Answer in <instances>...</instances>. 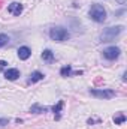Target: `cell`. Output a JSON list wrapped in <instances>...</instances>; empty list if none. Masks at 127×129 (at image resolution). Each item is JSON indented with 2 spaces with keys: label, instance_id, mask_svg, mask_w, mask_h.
<instances>
[{
  "label": "cell",
  "instance_id": "ac0fdd59",
  "mask_svg": "<svg viewBox=\"0 0 127 129\" xmlns=\"http://www.w3.org/2000/svg\"><path fill=\"white\" fill-rule=\"evenodd\" d=\"M117 2H118V3H120V5H124V3H126L127 0H117Z\"/></svg>",
  "mask_w": 127,
  "mask_h": 129
},
{
  "label": "cell",
  "instance_id": "8fae6325",
  "mask_svg": "<svg viewBox=\"0 0 127 129\" xmlns=\"http://www.w3.org/2000/svg\"><path fill=\"white\" fill-rule=\"evenodd\" d=\"M63 105H64L63 101H58V102H57V105H54V107H52V111H54V114H55V120H58V119H60V111H61Z\"/></svg>",
  "mask_w": 127,
  "mask_h": 129
},
{
  "label": "cell",
  "instance_id": "4fadbf2b",
  "mask_svg": "<svg viewBox=\"0 0 127 129\" xmlns=\"http://www.w3.org/2000/svg\"><path fill=\"white\" fill-rule=\"evenodd\" d=\"M60 74H61V77H69V75H72V74H75V72H72V66L67 64V66H63V68L60 69Z\"/></svg>",
  "mask_w": 127,
  "mask_h": 129
},
{
  "label": "cell",
  "instance_id": "9c48e42d",
  "mask_svg": "<svg viewBox=\"0 0 127 129\" xmlns=\"http://www.w3.org/2000/svg\"><path fill=\"white\" fill-rule=\"evenodd\" d=\"M42 59H43V62H46V63H52V62H54V53H52L51 50H43Z\"/></svg>",
  "mask_w": 127,
  "mask_h": 129
},
{
  "label": "cell",
  "instance_id": "52a82bcc",
  "mask_svg": "<svg viewBox=\"0 0 127 129\" xmlns=\"http://www.w3.org/2000/svg\"><path fill=\"white\" fill-rule=\"evenodd\" d=\"M18 77H20V71L17 68H11V69L5 71V78L9 80V81H15Z\"/></svg>",
  "mask_w": 127,
  "mask_h": 129
},
{
  "label": "cell",
  "instance_id": "5b68a950",
  "mask_svg": "<svg viewBox=\"0 0 127 129\" xmlns=\"http://www.w3.org/2000/svg\"><path fill=\"white\" fill-rule=\"evenodd\" d=\"M120 54H121V50L118 47H108L106 50H103V57L108 60H115L120 57Z\"/></svg>",
  "mask_w": 127,
  "mask_h": 129
},
{
  "label": "cell",
  "instance_id": "30bf717a",
  "mask_svg": "<svg viewBox=\"0 0 127 129\" xmlns=\"http://www.w3.org/2000/svg\"><path fill=\"white\" fill-rule=\"evenodd\" d=\"M40 80H43V74L39 72V71H34L32 75H30V78H29V83H37Z\"/></svg>",
  "mask_w": 127,
  "mask_h": 129
},
{
  "label": "cell",
  "instance_id": "6da1fadb",
  "mask_svg": "<svg viewBox=\"0 0 127 129\" xmlns=\"http://www.w3.org/2000/svg\"><path fill=\"white\" fill-rule=\"evenodd\" d=\"M124 30V26H115V27H108V29H105L103 32L100 33V38H99V41L100 42H111V41H114L117 36H120L121 33Z\"/></svg>",
  "mask_w": 127,
  "mask_h": 129
},
{
  "label": "cell",
  "instance_id": "7a4b0ae2",
  "mask_svg": "<svg viewBox=\"0 0 127 129\" xmlns=\"http://www.w3.org/2000/svg\"><path fill=\"white\" fill-rule=\"evenodd\" d=\"M88 15H90V18L93 21H96V23H103L106 20V11H105V8L102 5H97V3L91 5Z\"/></svg>",
  "mask_w": 127,
  "mask_h": 129
},
{
  "label": "cell",
  "instance_id": "5bb4252c",
  "mask_svg": "<svg viewBox=\"0 0 127 129\" xmlns=\"http://www.w3.org/2000/svg\"><path fill=\"white\" fill-rule=\"evenodd\" d=\"M114 122H115V125H121V123L126 122V116H124L123 113L118 114V116H114Z\"/></svg>",
  "mask_w": 127,
  "mask_h": 129
},
{
  "label": "cell",
  "instance_id": "7c38bea8",
  "mask_svg": "<svg viewBox=\"0 0 127 129\" xmlns=\"http://www.w3.org/2000/svg\"><path fill=\"white\" fill-rule=\"evenodd\" d=\"M30 111H32V113H34V114H40V113H46V111H48V108L40 107L39 104H34V105H32Z\"/></svg>",
  "mask_w": 127,
  "mask_h": 129
},
{
  "label": "cell",
  "instance_id": "3957f363",
  "mask_svg": "<svg viewBox=\"0 0 127 129\" xmlns=\"http://www.w3.org/2000/svg\"><path fill=\"white\" fill-rule=\"evenodd\" d=\"M69 36H70L69 32L63 27H52L49 30V38L52 41H55V42H63L66 39H69Z\"/></svg>",
  "mask_w": 127,
  "mask_h": 129
},
{
  "label": "cell",
  "instance_id": "9a60e30c",
  "mask_svg": "<svg viewBox=\"0 0 127 129\" xmlns=\"http://www.w3.org/2000/svg\"><path fill=\"white\" fill-rule=\"evenodd\" d=\"M8 42H9V36L5 35V33H0V48L8 45Z\"/></svg>",
  "mask_w": 127,
  "mask_h": 129
},
{
  "label": "cell",
  "instance_id": "277c9868",
  "mask_svg": "<svg viewBox=\"0 0 127 129\" xmlns=\"http://www.w3.org/2000/svg\"><path fill=\"white\" fill-rule=\"evenodd\" d=\"M90 93L96 98H100V99H111L115 96V92L111 89H96V90H90Z\"/></svg>",
  "mask_w": 127,
  "mask_h": 129
},
{
  "label": "cell",
  "instance_id": "8992f818",
  "mask_svg": "<svg viewBox=\"0 0 127 129\" xmlns=\"http://www.w3.org/2000/svg\"><path fill=\"white\" fill-rule=\"evenodd\" d=\"M8 12L12 14V15H20L23 12V5L18 3V2H14V3H11L8 6Z\"/></svg>",
  "mask_w": 127,
  "mask_h": 129
},
{
  "label": "cell",
  "instance_id": "ba28073f",
  "mask_svg": "<svg viewBox=\"0 0 127 129\" xmlns=\"http://www.w3.org/2000/svg\"><path fill=\"white\" fill-rule=\"evenodd\" d=\"M30 56H32V50L29 47H20L18 48V57L21 60H27Z\"/></svg>",
  "mask_w": 127,
  "mask_h": 129
},
{
  "label": "cell",
  "instance_id": "e0dca14e",
  "mask_svg": "<svg viewBox=\"0 0 127 129\" xmlns=\"http://www.w3.org/2000/svg\"><path fill=\"white\" fill-rule=\"evenodd\" d=\"M6 62H5V60H2V62H0V68H5V66H6Z\"/></svg>",
  "mask_w": 127,
  "mask_h": 129
},
{
  "label": "cell",
  "instance_id": "2e32d148",
  "mask_svg": "<svg viewBox=\"0 0 127 129\" xmlns=\"http://www.w3.org/2000/svg\"><path fill=\"white\" fill-rule=\"evenodd\" d=\"M8 123H9L8 119H0V126H5V125H8Z\"/></svg>",
  "mask_w": 127,
  "mask_h": 129
}]
</instances>
